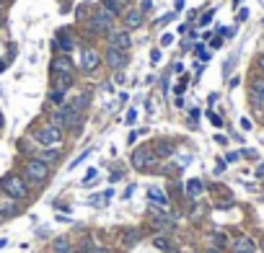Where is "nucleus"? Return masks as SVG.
Returning a JSON list of instances; mask_svg holds the SVG:
<instances>
[{
    "mask_svg": "<svg viewBox=\"0 0 264 253\" xmlns=\"http://www.w3.org/2000/svg\"><path fill=\"white\" fill-rule=\"evenodd\" d=\"M0 189H3V194H6L8 199H16V201L29 196V184H26L18 173L3 176V179H0Z\"/></svg>",
    "mask_w": 264,
    "mask_h": 253,
    "instance_id": "obj_1",
    "label": "nucleus"
},
{
    "mask_svg": "<svg viewBox=\"0 0 264 253\" xmlns=\"http://www.w3.org/2000/svg\"><path fill=\"white\" fill-rule=\"evenodd\" d=\"M50 176V165L39 158H29L26 165H23V179L31 181V184H44Z\"/></svg>",
    "mask_w": 264,
    "mask_h": 253,
    "instance_id": "obj_2",
    "label": "nucleus"
},
{
    "mask_svg": "<svg viewBox=\"0 0 264 253\" xmlns=\"http://www.w3.org/2000/svg\"><path fill=\"white\" fill-rule=\"evenodd\" d=\"M31 137H34L36 145L52 147V145H60V142H62V130H57V127H52V124H44V127H39V130H34Z\"/></svg>",
    "mask_w": 264,
    "mask_h": 253,
    "instance_id": "obj_3",
    "label": "nucleus"
},
{
    "mask_svg": "<svg viewBox=\"0 0 264 253\" xmlns=\"http://www.w3.org/2000/svg\"><path fill=\"white\" fill-rule=\"evenodd\" d=\"M156 153H153V147H137L135 153H132V168L135 171H148V168H153L156 165Z\"/></svg>",
    "mask_w": 264,
    "mask_h": 253,
    "instance_id": "obj_4",
    "label": "nucleus"
},
{
    "mask_svg": "<svg viewBox=\"0 0 264 253\" xmlns=\"http://www.w3.org/2000/svg\"><path fill=\"white\" fill-rule=\"evenodd\" d=\"M106 44H109V47H114V49L127 52V49H130V44H132V36H130V31H127V29H111V31L106 34Z\"/></svg>",
    "mask_w": 264,
    "mask_h": 253,
    "instance_id": "obj_5",
    "label": "nucleus"
},
{
    "mask_svg": "<svg viewBox=\"0 0 264 253\" xmlns=\"http://www.w3.org/2000/svg\"><path fill=\"white\" fill-rule=\"evenodd\" d=\"M101 60H104V57H101L99 49H93V47H83V49H81V70H83V72H88V75L96 72L99 65H101Z\"/></svg>",
    "mask_w": 264,
    "mask_h": 253,
    "instance_id": "obj_6",
    "label": "nucleus"
},
{
    "mask_svg": "<svg viewBox=\"0 0 264 253\" xmlns=\"http://www.w3.org/2000/svg\"><path fill=\"white\" fill-rule=\"evenodd\" d=\"M88 29H91V34H109L111 29H114V18H111L109 13H104V11H96L91 16V21H88Z\"/></svg>",
    "mask_w": 264,
    "mask_h": 253,
    "instance_id": "obj_7",
    "label": "nucleus"
},
{
    "mask_svg": "<svg viewBox=\"0 0 264 253\" xmlns=\"http://www.w3.org/2000/svg\"><path fill=\"white\" fill-rule=\"evenodd\" d=\"M104 62L111 67V70H122L125 65H127V52H122V49H114V47H109L104 55Z\"/></svg>",
    "mask_w": 264,
    "mask_h": 253,
    "instance_id": "obj_8",
    "label": "nucleus"
},
{
    "mask_svg": "<svg viewBox=\"0 0 264 253\" xmlns=\"http://www.w3.org/2000/svg\"><path fill=\"white\" fill-rule=\"evenodd\" d=\"M249 98H251L254 106H264V78H254V80H251Z\"/></svg>",
    "mask_w": 264,
    "mask_h": 253,
    "instance_id": "obj_9",
    "label": "nucleus"
},
{
    "mask_svg": "<svg viewBox=\"0 0 264 253\" xmlns=\"http://www.w3.org/2000/svg\"><path fill=\"white\" fill-rule=\"evenodd\" d=\"M142 21H145V13H142L140 8H130V11L125 13V29H127V31H130V29H140Z\"/></svg>",
    "mask_w": 264,
    "mask_h": 253,
    "instance_id": "obj_10",
    "label": "nucleus"
},
{
    "mask_svg": "<svg viewBox=\"0 0 264 253\" xmlns=\"http://www.w3.org/2000/svg\"><path fill=\"white\" fill-rule=\"evenodd\" d=\"M254 250H256V243L249 235H238L233 240V253H254Z\"/></svg>",
    "mask_w": 264,
    "mask_h": 253,
    "instance_id": "obj_11",
    "label": "nucleus"
},
{
    "mask_svg": "<svg viewBox=\"0 0 264 253\" xmlns=\"http://www.w3.org/2000/svg\"><path fill=\"white\" fill-rule=\"evenodd\" d=\"M142 240V230L140 227H127L125 233H122V248H132L135 243H140Z\"/></svg>",
    "mask_w": 264,
    "mask_h": 253,
    "instance_id": "obj_12",
    "label": "nucleus"
},
{
    "mask_svg": "<svg viewBox=\"0 0 264 253\" xmlns=\"http://www.w3.org/2000/svg\"><path fill=\"white\" fill-rule=\"evenodd\" d=\"M52 75H65V72H73V62L67 57H55L52 60Z\"/></svg>",
    "mask_w": 264,
    "mask_h": 253,
    "instance_id": "obj_13",
    "label": "nucleus"
},
{
    "mask_svg": "<svg viewBox=\"0 0 264 253\" xmlns=\"http://www.w3.org/2000/svg\"><path fill=\"white\" fill-rule=\"evenodd\" d=\"M55 47H57L60 52H65V55H67V52H73V49H75V41L70 39V34H67V31H60V34H57V41H55Z\"/></svg>",
    "mask_w": 264,
    "mask_h": 253,
    "instance_id": "obj_14",
    "label": "nucleus"
},
{
    "mask_svg": "<svg viewBox=\"0 0 264 253\" xmlns=\"http://www.w3.org/2000/svg\"><path fill=\"white\" fill-rule=\"evenodd\" d=\"M148 199L153 201V204H158V207H169V194L161 191L158 186H150L148 189Z\"/></svg>",
    "mask_w": 264,
    "mask_h": 253,
    "instance_id": "obj_15",
    "label": "nucleus"
},
{
    "mask_svg": "<svg viewBox=\"0 0 264 253\" xmlns=\"http://www.w3.org/2000/svg\"><path fill=\"white\" fill-rule=\"evenodd\" d=\"M153 153H156V158H171V155H174V145L166 142V140H158V142L153 145Z\"/></svg>",
    "mask_w": 264,
    "mask_h": 253,
    "instance_id": "obj_16",
    "label": "nucleus"
},
{
    "mask_svg": "<svg viewBox=\"0 0 264 253\" xmlns=\"http://www.w3.org/2000/svg\"><path fill=\"white\" fill-rule=\"evenodd\" d=\"M36 158L44 160L47 165H52V163L60 160V150H57V147H44V150H39V155H36Z\"/></svg>",
    "mask_w": 264,
    "mask_h": 253,
    "instance_id": "obj_17",
    "label": "nucleus"
},
{
    "mask_svg": "<svg viewBox=\"0 0 264 253\" xmlns=\"http://www.w3.org/2000/svg\"><path fill=\"white\" fill-rule=\"evenodd\" d=\"M99 6H101V11H104V13H109L111 18H119V16H122V8L114 3V0H101Z\"/></svg>",
    "mask_w": 264,
    "mask_h": 253,
    "instance_id": "obj_18",
    "label": "nucleus"
},
{
    "mask_svg": "<svg viewBox=\"0 0 264 253\" xmlns=\"http://www.w3.org/2000/svg\"><path fill=\"white\" fill-rule=\"evenodd\" d=\"M75 83V78H73V72H65V75H55V88H60V91H65L67 93V88Z\"/></svg>",
    "mask_w": 264,
    "mask_h": 253,
    "instance_id": "obj_19",
    "label": "nucleus"
},
{
    "mask_svg": "<svg viewBox=\"0 0 264 253\" xmlns=\"http://www.w3.org/2000/svg\"><path fill=\"white\" fill-rule=\"evenodd\" d=\"M153 225L158 230H174V217H166V215H153Z\"/></svg>",
    "mask_w": 264,
    "mask_h": 253,
    "instance_id": "obj_20",
    "label": "nucleus"
},
{
    "mask_svg": "<svg viewBox=\"0 0 264 253\" xmlns=\"http://www.w3.org/2000/svg\"><path fill=\"white\" fill-rule=\"evenodd\" d=\"M16 212H18L16 199H13V201H0V215H3V217H13Z\"/></svg>",
    "mask_w": 264,
    "mask_h": 253,
    "instance_id": "obj_21",
    "label": "nucleus"
},
{
    "mask_svg": "<svg viewBox=\"0 0 264 253\" xmlns=\"http://www.w3.org/2000/svg\"><path fill=\"white\" fill-rule=\"evenodd\" d=\"M186 194H189L192 199H197L202 194V181L200 179H192V181H186Z\"/></svg>",
    "mask_w": 264,
    "mask_h": 253,
    "instance_id": "obj_22",
    "label": "nucleus"
},
{
    "mask_svg": "<svg viewBox=\"0 0 264 253\" xmlns=\"http://www.w3.org/2000/svg\"><path fill=\"white\" fill-rule=\"evenodd\" d=\"M52 250H55V253H70L73 248H70V240H67V238H57V240L52 243Z\"/></svg>",
    "mask_w": 264,
    "mask_h": 253,
    "instance_id": "obj_23",
    "label": "nucleus"
},
{
    "mask_svg": "<svg viewBox=\"0 0 264 253\" xmlns=\"http://www.w3.org/2000/svg\"><path fill=\"white\" fill-rule=\"evenodd\" d=\"M153 245H156V248H161V250H169V248H171V238L161 233V235H156V238H153Z\"/></svg>",
    "mask_w": 264,
    "mask_h": 253,
    "instance_id": "obj_24",
    "label": "nucleus"
},
{
    "mask_svg": "<svg viewBox=\"0 0 264 253\" xmlns=\"http://www.w3.org/2000/svg\"><path fill=\"white\" fill-rule=\"evenodd\" d=\"M210 240H212V248H220V250H223L225 245H228V238H225L223 233H212V235H210Z\"/></svg>",
    "mask_w": 264,
    "mask_h": 253,
    "instance_id": "obj_25",
    "label": "nucleus"
},
{
    "mask_svg": "<svg viewBox=\"0 0 264 253\" xmlns=\"http://www.w3.org/2000/svg\"><path fill=\"white\" fill-rule=\"evenodd\" d=\"M50 101H52L55 106H62V104H65V91H60V88H52V91H50Z\"/></svg>",
    "mask_w": 264,
    "mask_h": 253,
    "instance_id": "obj_26",
    "label": "nucleus"
},
{
    "mask_svg": "<svg viewBox=\"0 0 264 253\" xmlns=\"http://www.w3.org/2000/svg\"><path fill=\"white\" fill-rule=\"evenodd\" d=\"M75 253H93V243H91V238H86L81 245H78V250Z\"/></svg>",
    "mask_w": 264,
    "mask_h": 253,
    "instance_id": "obj_27",
    "label": "nucleus"
},
{
    "mask_svg": "<svg viewBox=\"0 0 264 253\" xmlns=\"http://www.w3.org/2000/svg\"><path fill=\"white\" fill-rule=\"evenodd\" d=\"M91 153H93V150H83V153H81V155H78V158H75V160H73V163H70V168H75V165H81V163H83V160H86V158H88V155H91Z\"/></svg>",
    "mask_w": 264,
    "mask_h": 253,
    "instance_id": "obj_28",
    "label": "nucleus"
},
{
    "mask_svg": "<svg viewBox=\"0 0 264 253\" xmlns=\"http://www.w3.org/2000/svg\"><path fill=\"white\" fill-rule=\"evenodd\" d=\"M212 16H215V11H207V13H205V16L200 18V26H207V23L212 21Z\"/></svg>",
    "mask_w": 264,
    "mask_h": 253,
    "instance_id": "obj_29",
    "label": "nucleus"
},
{
    "mask_svg": "<svg viewBox=\"0 0 264 253\" xmlns=\"http://www.w3.org/2000/svg\"><path fill=\"white\" fill-rule=\"evenodd\" d=\"M197 57H200L202 62H207V60H210V52H205V47L200 44V47H197Z\"/></svg>",
    "mask_w": 264,
    "mask_h": 253,
    "instance_id": "obj_30",
    "label": "nucleus"
},
{
    "mask_svg": "<svg viewBox=\"0 0 264 253\" xmlns=\"http://www.w3.org/2000/svg\"><path fill=\"white\" fill-rule=\"evenodd\" d=\"M207 119H210V121H212L215 127H223V119H220L218 114H212V111H207Z\"/></svg>",
    "mask_w": 264,
    "mask_h": 253,
    "instance_id": "obj_31",
    "label": "nucleus"
},
{
    "mask_svg": "<svg viewBox=\"0 0 264 253\" xmlns=\"http://www.w3.org/2000/svg\"><path fill=\"white\" fill-rule=\"evenodd\" d=\"M150 8H153V0H140V11L142 13H148Z\"/></svg>",
    "mask_w": 264,
    "mask_h": 253,
    "instance_id": "obj_32",
    "label": "nucleus"
},
{
    "mask_svg": "<svg viewBox=\"0 0 264 253\" xmlns=\"http://www.w3.org/2000/svg\"><path fill=\"white\" fill-rule=\"evenodd\" d=\"M171 41H174V34H163V36H161V47H169Z\"/></svg>",
    "mask_w": 264,
    "mask_h": 253,
    "instance_id": "obj_33",
    "label": "nucleus"
},
{
    "mask_svg": "<svg viewBox=\"0 0 264 253\" xmlns=\"http://www.w3.org/2000/svg\"><path fill=\"white\" fill-rule=\"evenodd\" d=\"M135 119H137V111H135V109H130V111H127V119H125V121H127V124H135Z\"/></svg>",
    "mask_w": 264,
    "mask_h": 253,
    "instance_id": "obj_34",
    "label": "nucleus"
},
{
    "mask_svg": "<svg viewBox=\"0 0 264 253\" xmlns=\"http://www.w3.org/2000/svg\"><path fill=\"white\" fill-rule=\"evenodd\" d=\"M241 158V153H228V155H225V160H228V163H236Z\"/></svg>",
    "mask_w": 264,
    "mask_h": 253,
    "instance_id": "obj_35",
    "label": "nucleus"
},
{
    "mask_svg": "<svg viewBox=\"0 0 264 253\" xmlns=\"http://www.w3.org/2000/svg\"><path fill=\"white\" fill-rule=\"evenodd\" d=\"M150 62H153V65L161 62V52H158V49H153V55H150Z\"/></svg>",
    "mask_w": 264,
    "mask_h": 253,
    "instance_id": "obj_36",
    "label": "nucleus"
},
{
    "mask_svg": "<svg viewBox=\"0 0 264 253\" xmlns=\"http://www.w3.org/2000/svg\"><path fill=\"white\" fill-rule=\"evenodd\" d=\"M114 83H125V72H122V70H117V75H114Z\"/></svg>",
    "mask_w": 264,
    "mask_h": 253,
    "instance_id": "obj_37",
    "label": "nucleus"
},
{
    "mask_svg": "<svg viewBox=\"0 0 264 253\" xmlns=\"http://www.w3.org/2000/svg\"><path fill=\"white\" fill-rule=\"evenodd\" d=\"M256 67L264 72V55H259V57H256Z\"/></svg>",
    "mask_w": 264,
    "mask_h": 253,
    "instance_id": "obj_38",
    "label": "nucleus"
},
{
    "mask_svg": "<svg viewBox=\"0 0 264 253\" xmlns=\"http://www.w3.org/2000/svg\"><path fill=\"white\" fill-rule=\"evenodd\" d=\"M246 18H249V11H246V8H244V11H241V13H238V21H246Z\"/></svg>",
    "mask_w": 264,
    "mask_h": 253,
    "instance_id": "obj_39",
    "label": "nucleus"
},
{
    "mask_svg": "<svg viewBox=\"0 0 264 253\" xmlns=\"http://www.w3.org/2000/svg\"><path fill=\"white\" fill-rule=\"evenodd\" d=\"M132 191H135V186H127V191H125L122 196H125V199H130V196H132Z\"/></svg>",
    "mask_w": 264,
    "mask_h": 253,
    "instance_id": "obj_40",
    "label": "nucleus"
},
{
    "mask_svg": "<svg viewBox=\"0 0 264 253\" xmlns=\"http://www.w3.org/2000/svg\"><path fill=\"white\" fill-rule=\"evenodd\" d=\"M256 176H259V179H264V163H261V165L256 168Z\"/></svg>",
    "mask_w": 264,
    "mask_h": 253,
    "instance_id": "obj_41",
    "label": "nucleus"
},
{
    "mask_svg": "<svg viewBox=\"0 0 264 253\" xmlns=\"http://www.w3.org/2000/svg\"><path fill=\"white\" fill-rule=\"evenodd\" d=\"M114 3H117V6H119V8H122V11H125V6H127V3H130V0H114Z\"/></svg>",
    "mask_w": 264,
    "mask_h": 253,
    "instance_id": "obj_42",
    "label": "nucleus"
},
{
    "mask_svg": "<svg viewBox=\"0 0 264 253\" xmlns=\"http://www.w3.org/2000/svg\"><path fill=\"white\" fill-rule=\"evenodd\" d=\"M93 253H111V250H109V248H101V245H99V248H93Z\"/></svg>",
    "mask_w": 264,
    "mask_h": 253,
    "instance_id": "obj_43",
    "label": "nucleus"
},
{
    "mask_svg": "<svg viewBox=\"0 0 264 253\" xmlns=\"http://www.w3.org/2000/svg\"><path fill=\"white\" fill-rule=\"evenodd\" d=\"M6 245H8V240H6V238H0V248H6Z\"/></svg>",
    "mask_w": 264,
    "mask_h": 253,
    "instance_id": "obj_44",
    "label": "nucleus"
},
{
    "mask_svg": "<svg viewBox=\"0 0 264 253\" xmlns=\"http://www.w3.org/2000/svg\"><path fill=\"white\" fill-rule=\"evenodd\" d=\"M207 253H223V250H220V248H210Z\"/></svg>",
    "mask_w": 264,
    "mask_h": 253,
    "instance_id": "obj_45",
    "label": "nucleus"
},
{
    "mask_svg": "<svg viewBox=\"0 0 264 253\" xmlns=\"http://www.w3.org/2000/svg\"><path fill=\"white\" fill-rule=\"evenodd\" d=\"M0 23H3V3H0Z\"/></svg>",
    "mask_w": 264,
    "mask_h": 253,
    "instance_id": "obj_46",
    "label": "nucleus"
},
{
    "mask_svg": "<svg viewBox=\"0 0 264 253\" xmlns=\"http://www.w3.org/2000/svg\"><path fill=\"white\" fill-rule=\"evenodd\" d=\"M6 70V62H0V72H3Z\"/></svg>",
    "mask_w": 264,
    "mask_h": 253,
    "instance_id": "obj_47",
    "label": "nucleus"
},
{
    "mask_svg": "<svg viewBox=\"0 0 264 253\" xmlns=\"http://www.w3.org/2000/svg\"><path fill=\"white\" fill-rule=\"evenodd\" d=\"M0 3H13V0H0Z\"/></svg>",
    "mask_w": 264,
    "mask_h": 253,
    "instance_id": "obj_48",
    "label": "nucleus"
},
{
    "mask_svg": "<svg viewBox=\"0 0 264 253\" xmlns=\"http://www.w3.org/2000/svg\"><path fill=\"white\" fill-rule=\"evenodd\" d=\"M0 127H3V114H0Z\"/></svg>",
    "mask_w": 264,
    "mask_h": 253,
    "instance_id": "obj_49",
    "label": "nucleus"
},
{
    "mask_svg": "<svg viewBox=\"0 0 264 253\" xmlns=\"http://www.w3.org/2000/svg\"><path fill=\"white\" fill-rule=\"evenodd\" d=\"M169 253H179V250H169Z\"/></svg>",
    "mask_w": 264,
    "mask_h": 253,
    "instance_id": "obj_50",
    "label": "nucleus"
},
{
    "mask_svg": "<svg viewBox=\"0 0 264 253\" xmlns=\"http://www.w3.org/2000/svg\"><path fill=\"white\" fill-rule=\"evenodd\" d=\"M0 220H3V215H0Z\"/></svg>",
    "mask_w": 264,
    "mask_h": 253,
    "instance_id": "obj_51",
    "label": "nucleus"
},
{
    "mask_svg": "<svg viewBox=\"0 0 264 253\" xmlns=\"http://www.w3.org/2000/svg\"><path fill=\"white\" fill-rule=\"evenodd\" d=\"M70 253H75V250H70Z\"/></svg>",
    "mask_w": 264,
    "mask_h": 253,
    "instance_id": "obj_52",
    "label": "nucleus"
},
{
    "mask_svg": "<svg viewBox=\"0 0 264 253\" xmlns=\"http://www.w3.org/2000/svg\"><path fill=\"white\" fill-rule=\"evenodd\" d=\"M261 121H264V116H261Z\"/></svg>",
    "mask_w": 264,
    "mask_h": 253,
    "instance_id": "obj_53",
    "label": "nucleus"
}]
</instances>
